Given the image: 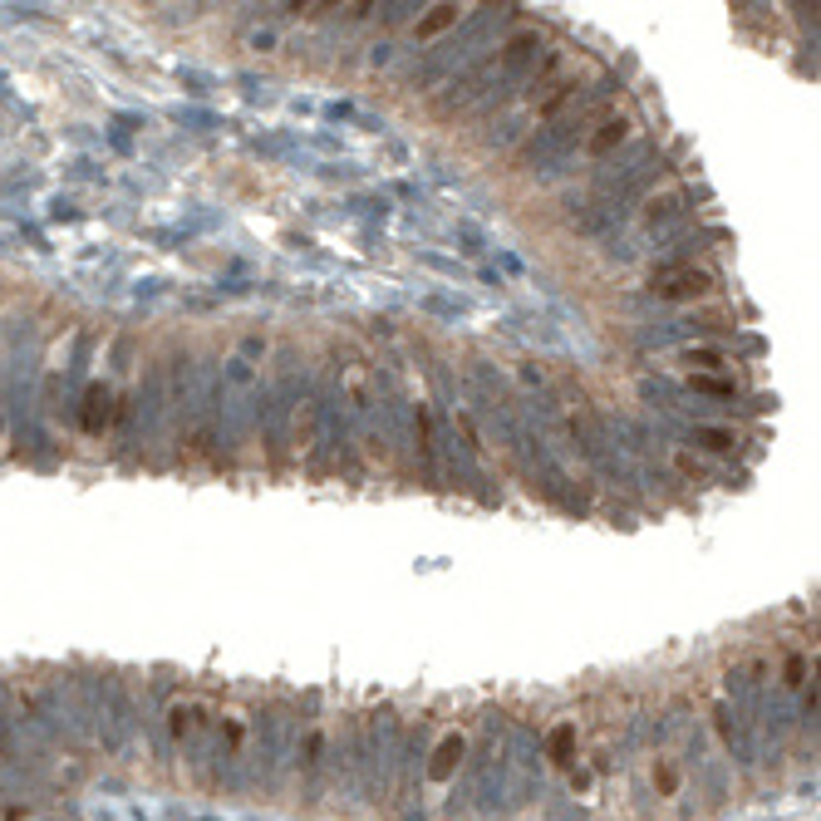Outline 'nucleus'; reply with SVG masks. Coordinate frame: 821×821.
I'll return each mask as SVG.
<instances>
[{
    "mask_svg": "<svg viewBox=\"0 0 821 821\" xmlns=\"http://www.w3.org/2000/svg\"><path fill=\"white\" fill-rule=\"evenodd\" d=\"M0 821H50L35 802H0Z\"/></svg>",
    "mask_w": 821,
    "mask_h": 821,
    "instance_id": "6e6552de",
    "label": "nucleus"
},
{
    "mask_svg": "<svg viewBox=\"0 0 821 821\" xmlns=\"http://www.w3.org/2000/svg\"><path fill=\"white\" fill-rule=\"evenodd\" d=\"M546 758L561 763V767H571V758H576V723H556V728H551V738H546Z\"/></svg>",
    "mask_w": 821,
    "mask_h": 821,
    "instance_id": "20e7f679",
    "label": "nucleus"
},
{
    "mask_svg": "<svg viewBox=\"0 0 821 821\" xmlns=\"http://www.w3.org/2000/svg\"><path fill=\"white\" fill-rule=\"evenodd\" d=\"M689 389H699V394H723V399H733V379H704V374H694V379H689Z\"/></svg>",
    "mask_w": 821,
    "mask_h": 821,
    "instance_id": "9d476101",
    "label": "nucleus"
},
{
    "mask_svg": "<svg viewBox=\"0 0 821 821\" xmlns=\"http://www.w3.org/2000/svg\"><path fill=\"white\" fill-rule=\"evenodd\" d=\"M468 758V738L453 728V733H443L438 738V748H433V763H428V782L433 787H443V782H453L458 777V767Z\"/></svg>",
    "mask_w": 821,
    "mask_h": 821,
    "instance_id": "f03ea898",
    "label": "nucleus"
},
{
    "mask_svg": "<svg viewBox=\"0 0 821 821\" xmlns=\"http://www.w3.org/2000/svg\"><path fill=\"white\" fill-rule=\"evenodd\" d=\"M625 133H630V123L625 118H610V123H600V133L590 138V153L600 158V153H610L615 143H625Z\"/></svg>",
    "mask_w": 821,
    "mask_h": 821,
    "instance_id": "423d86ee",
    "label": "nucleus"
},
{
    "mask_svg": "<svg viewBox=\"0 0 821 821\" xmlns=\"http://www.w3.org/2000/svg\"><path fill=\"white\" fill-rule=\"evenodd\" d=\"M679 782H684V777H679V767L669 763V758L654 763V792H659V797H679Z\"/></svg>",
    "mask_w": 821,
    "mask_h": 821,
    "instance_id": "0eeeda50",
    "label": "nucleus"
},
{
    "mask_svg": "<svg viewBox=\"0 0 821 821\" xmlns=\"http://www.w3.org/2000/svg\"><path fill=\"white\" fill-rule=\"evenodd\" d=\"M109 418H114V394H109V384H89V389H84V409H79V428H84V433H104Z\"/></svg>",
    "mask_w": 821,
    "mask_h": 821,
    "instance_id": "7ed1b4c3",
    "label": "nucleus"
},
{
    "mask_svg": "<svg viewBox=\"0 0 821 821\" xmlns=\"http://www.w3.org/2000/svg\"><path fill=\"white\" fill-rule=\"evenodd\" d=\"M654 295L659 300H704L713 295V276L694 266H654Z\"/></svg>",
    "mask_w": 821,
    "mask_h": 821,
    "instance_id": "f257e3e1",
    "label": "nucleus"
},
{
    "mask_svg": "<svg viewBox=\"0 0 821 821\" xmlns=\"http://www.w3.org/2000/svg\"><path fill=\"white\" fill-rule=\"evenodd\" d=\"M458 15H463L458 5H433V15H428V20H418V25H413V35H418V40H433V35H443L448 25H458Z\"/></svg>",
    "mask_w": 821,
    "mask_h": 821,
    "instance_id": "39448f33",
    "label": "nucleus"
},
{
    "mask_svg": "<svg viewBox=\"0 0 821 821\" xmlns=\"http://www.w3.org/2000/svg\"><path fill=\"white\" fill-rule=\"evenodd\" d=\"M684 359H689V364H699V369H718V364H723V354H718V350H689Z\"/></svg>",
    "mask_w": 821,
    "mask_h": 821,
    "instance_id": "9b49d317",
    "label": "nucleus"
},
{
    "mask_svg": "<svg viewBox=\"0 0 821 821\" xmlns=\"http://www.w3.org/2000/svg\"><path fill=\"white\" fill-rule=\"evenodd\" d=\"M699 443H704V448H713V453H728L738 438H733L728 428H699Z\"/></svg>",
    "mask_w": 821,
    "mask_h": 821,
    "instance_id": "1a4fd4ad",
    "label": "nucleus"
}]
</instances>
